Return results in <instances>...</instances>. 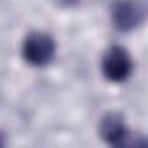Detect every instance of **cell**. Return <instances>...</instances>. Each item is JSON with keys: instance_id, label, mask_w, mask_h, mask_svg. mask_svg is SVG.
<instances>
[{"instance_id": "cell-1", "label": "cell", "mask_w": 148, "mask_h": 148, "mask_svg": "<svg viewBox=\"0 0 148 148\" xmlns=\"http://www.w3.org/2000/svg\"><path fill=\"white\" fill-rule=\"evenodd\" d=\"M21 54L23 59L32 66H47L56 56V42L49 33L33 32L26 35Z\"/></svg>"}, {"instance_id": "cell-2", "label": "cell", "mask_w": 148, "mask_h": 148, "mask_svg": "<svg viewBox=\"0 0 148 148\" xmlns=\"http://www.w3.org/2000/svg\"><path fill=\"white\" fill-rule=\"evenodd\" d=\"M103 77L110 82H125L132 73V58L122 45H110L101 58Z\"/></svg>"}, {"instance_id": "cell-3", "label": "cell", "mask_w": 148, "mask_h": 148, "mask_svg": "<svg viewBox=\"0 0 148 148\" xmlns=\"http://www.w3.org/2000/svg\"><path fill=\"white\" fill-rule=\"evenodd\" d=\"M145 0H115L112 4V21L119 32H132L145 23Z\"/></svg>"}, {"instance_id": "cell-4", "label": "cell", "mask_w": 148, "mask_h": 148, "mask_svg": "<svg viewBox=\"0 0 148 148\" xmlns=\"http://www.w3.org/2000/svg\"><path fill=\"white\" fill-rule=\"evenodd\" d=\"M98 132L105 143L113 145V146H122L124 139L129 134L125 127V120L119 112H108L106 115H103L99 120Z\"/></svg>"}, {"instance_id": "cell-5", "label": "cell", "mask_w": 148, "mask_h": 148, "mask_svg": "<svg viewBox=\"0 0 148 148\" xmlns=\"http://www.w3.org/2000/svg\"><path fill=\"white\" fill-rule=\"evenodd\" d=\"M58 2H59L61 5H64V7H71V5H75L79 0H58Z\"/></svg>"}, {"instance_id": "cell-6", "label": "cell", "mask_w": 148, "mask_h": 148, "mask_svg": "<svg viewBox=\"0 0 148 148\" xmlns=\"http://www.w3.org/2000/svg\"><path fill=\"white\" fill-rule=\"evenodd\" d=\"M4 145H5V132L0 129V148H2Z\"/></svg>"}]
</instances>
